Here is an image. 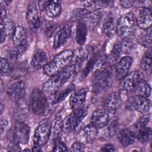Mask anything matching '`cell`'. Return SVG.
Here are the masks:
<instances>
[{"label":"cell","instance_id":"6da1fadb","mask_svg":"<svg viewBox=\"0 0 152 152\" xmlns=\"http://www.w3.org/2000/svg\"><path fill=\"white\" fill-rule=\"evenodd\" d=\"M77 72L75 66L68 65L61 71L51 76L43 85L42 91L46 96L54 95L70 77Z\"/></svg>","mask_w":152,"mask_h":152},{"label":"cell","instance_id":"7a4b0ae2","mask_svg":"<svg viewBox=\"0 0 152 152\" xmlns=\"http://www.w3.org/2000/svg\"><path fill=\"white\" fill-rule=\"evenodd\" d=\"M136 18L132 12L122 15L117 21L116 33L124 41H131L134 37Z\"/></svg>","mask_w":152,"mask_h":152},{"label":"cell","instance_id":"3957f363","mask_svg":"<svg viewBox=\"0 0 152 152\" xmlns=\"http://www.w3.org/2000/svg\"><path fill=\"white\" fill-rule=\"evenodd\" d=\"M107 66L105 61V62L101 63L100 66L94 72L92 88L94 93H100L110 86L112 78V72Z\"/></svg>","mask_w":152,"mask_h":152},{"label":"cell","instance_id":"277c9868","mask_svg":"<svg viewBox=\"0 0 152 152\" xmlns=\"http://www.w3.org/2000/svg\"><path fill=\"white\" fill-rule=\"evenodd\" d=\"M74 57L72 50H65L57 54L43 68L44 73L51 77L62 70L71 62Z\"/></svg>","mask_w":152,"mask_h":152},{"label":"cell","instance_id":"5b68a950","mask_svg":"<svg viewBox=\"0 0 152 152\" xmlns=\"http://www.w3.org/2000/svg\"><path fill=\"white\" fill-rule=\"evenodd\" d=\"M29 137L30 128L23 121H17L8 133V138L11 142L18 144H26L28 141Z\"/></svg>","mask_w":152,"mask_h":152},{"label":"cell","instance_id":"8992f818","mask_svg":"<svg viewBox=\"0 0 152 152\" xmlns=\"http://www.w3.org/2000/svg\"><path fill=\"white\" fill-rule=\"evenodd\" d=\"M87 114V109L84 106L73 110L71 115L63 121V129L67 132L74 131Z\"/></svg>","mask_w":152,"mask_h":152},{"label":"cell","instance_id":"52a82bcc","mask_svg":"<svg viewBox=\"0 0 152 152\" xmlns=\"http://www.w3.org/2000/svg\"><path fill=\"white\" fill-rule=\"evenodd\" d=\"M46 96L42 90L34 88L31 91L30 98V105L33 112L37 115L45 113L48 106Z\"/></svg>","mask_w":152,"mask_h":152},{"label":"cell","instance_id":"ba28073f","mask_svg":"<svg viewBox=\"0 0 152 152\" xmlns=\"http://www.w3.org/2000/svg\"><path fill=\"white\" fill-rule=\"evenodd\" d=\"M50 126L51 124L47 119L39 122L34 132V144L42 146L48 142L50 136Z\"/></svg>","mask_w":152,"mask_h":152},{"label":"cell","instance_id":"9c48e42d","mask_svg":"<svg viewBox=\"0 0 152 152\" xmlns=\"http://www.w3.org/2000/svg\"><path fill=\"white\" fill-rule=\"evenodd\" d=\"M144 79L143 74L140 70H134L128 73L120 81L119 88L126 92L132 91L139 83Z\"/></svg>","mask_w":152,"mask_h":152},{"label":"cell","instance_id":"30bf717a","mask_svg":"<svg viewBox=\"0 0 152 152\" xmlns=\"http://www.w3.org/2000/svg\"><path fill=\"white\" fill-rule=\"evenodd\" d=\"M127 106L131 109L137 110L142 114H146L151 108V101L148 97L135 94L129 99Z\"/></svg>","mask_w":152,"mask_h":152},{"label":"cell","instance_id":"8fae6325","mask_svg":"<svg viewBox=\"0 0 152 152\" xmlns=\"http://www.w3.org/2000/svg\"><path fill=\"white\" fill-rule=\"evenodd\" d=\"M9 98L14 102H18L24 98L26 94V84L21 80L12 83L7 88Z\"/></svg>","mask_w":152,"mask_h":152},{"label":"cell","instance_id":"7c38bea8","mask_svg":"<svg viewBox=\"0 0 152 152\" xmlns=\"http://www.w3.org/2000/svg\"><path fill=\"white\" fill-rule=\"evenodd\" d=\"M26 20L32 31H36L40 26V17L37 6L34 1H31L28 5L26 12Z\"/></svg>","mask_w":152,"mask_h":152},{"label":"cell","instance_id":"4fadbf2b","mask_svg":"<svg viewBox=\"0 0 152 152\" xmlns=\"http://www.w3.org/2000/svg\"><path fill=\"white\" fill-rule=\"evenodd\" d=\"M71 33V27L68 23L61 26L56 31L53 37V46L58 49L63 46L69 39Z\"/></svg>","mask_w":152,"mask_h":152},{"label":"cell","instance_id":"5bb4252c","mask_svg":"<svg viewBox=\"0 0 152 152\" xmlns=\"http://www.w3.org/2000/svg\"><path fill=\"white\" fill-rule=\"evenodd\" d=\"M121 99L118 93L113 92L106 96L103 102V109L108 113H115L120 106Z\"/></svg>","mask_w":152,"mask_h":152},{"label":"cell","instance_id":"9a60e30c","mask_svg":"<svg viewBox=\"0 0 152 152\" xmlns=\"http://www.w3.org/2000/svg\"><path fill=\"white\" fill-rule=\"evenodd\" d=\"M132 63L133 58L130 56H124L118 61L115 66V77L118 80H121L128 73Z\"/></svg>","mask_w":152,"mask_h":152},{"label":"cell","instance_id":"2e32d148","mask_svg":"<svg viewBox=\"0 0 152 152\" xmlns=\"http://www.w3.org/2000/svg\"><path fill=\"white\" fill-rule=\"evenodd\" d=\"M135 18L136 24L141 29L144 30L151 27L152 24L151 10L150 8H139Z\"/></svg>","mask_w":152,"mask_h":152},{"label":"cell","instance_id":"e0dca14e","mask_svg":"<svg viewBox=\"0 0 152 152\" xmlns=\"http://www.w3.org/2000/svg\"><path fill=\"white\" fill-rule=\"evenodd\" d=\"M39 4L40 9L45 11L46 15L50 18L58 16L62 11L61 4L58 1H39Z\"/></svg>","mask_w":152,"mask_h":152},{"label":"cell","instance_id":"ac0fdd59","mask_svg":"<svg viewBox=\"0 0 152 152\" xmlns=\"http://www.w3.org/2000/svg\"><path fill=\"white\" fill-rule=\"evenodd\" d=\"M91 124L97 128H103L107 126L110 119L109 113L104 109H97L91 115Z\"/></svg>","mask_w":152,"mask_h":152},{"label":"cell","instance_id":"d6986e66","mask_svg":"<svg viewBox=\"0 0 152 152\" xmlns=\"http://www.w3.org/2000/svg\"><path fill=\"white\" fill-rule=\"evenodd\" d=\"M87 90L86 88L79 89L74 91L70 97L69 104L72 110H75L81 107L84 103Z\"/></svg>","mask_w":152,"mask_h":152},{"label":"cell","instance_id":"ffe728a7","mask_svg":"<svg viewBox=\"0 0 152 152\" xmlns=\"http://www.w3.org/2000/svg\"><path fill=\"white\" fill-rule=\"evenodd\" d=\"M135 132L129 128H124L118 133V139L122 146L126 147L132 144L135 140Z\"/></svg>","mask_w":152,"mask_h":152},{"label":"cell","instance_id":"44dd1931","mask_svg":"<svg viewBox=\"0 0 152 152\" xmlns=\"http://www.w3.org/2000/svg\"><path fill=\"white\" fill-rule=\"evenodd\" d=\"M27 32L26 28L21 26L15 27L12 33V41L15 46L27 44Z\"/></svg>","mask_w":152,"mask_h":152},{"label":"cell","instance_id":"7402d4cb","mask_svg":"<svg viewBox=\"0 0 152 152\" xmlns=\"http://www.w3.org/2000/svg\"><path fill=\"white\" fill-rule=\"evenodd\" d=\"M122 47L123 43L122 41L118 40L115 42L109 55L106 60V64L108 66H113L118 62L123 50Z\"/></svg>","mask_w":152,"mask_h":152},{"label":"cell","instance_id":"603a6c76","mask_svg":"<svg viewBox=\"0 0 152 152\" xmlns=\"http://www.w3.org/2000/svg\"><path fill=\"white\" fill-rule=\"evenodd\" d=\"M29 112V105L24 98L17 102V105L14 111V116L17 121H22L27 116Z\"/></svg>","mask_w":152,"mask_h":152},{"label":"cell","instance_id":"cb8c5ba5","mask_svg":"<svg viewBox=\"0 0 152 152\" xmlns=\"http://www.w3.org/2000/svg\"><path fill=\"white\" fill-rule=\"evenodd\" d=\"M102 18V14L99 10H93L89 11L83 20V22L86 24L88 28L93 29L99 24Z\"/></svg>","mask_w":152,"mask_h":152},{"label":"cell","instance_id":"d4e9b609","mask_svg":"<svg viewBox=\"0 0 152 152\" xmlns=\"http://www.w3.org/2000/svg\"><path fill=\"white\" fill-rule=\"evenodd\" d=\"M117 21L115 17L112 15H108L102 25L103 33L108 37H111L116 32Z\"/></svg>","mask_w":152,"mask_h":152},{"label":"cell","instance_id":"484cf974","mask_svg":"<svg viewBox=\"0 0 152 152\" xmlns=\"http://www.w3.org/2000/svg\"><path fill=\"white\" fill-rule=\"evenodd\" d=\"M88 28L83 21L77 23L75 29V39L80 46H83L86 42Z\"/></svg>","mask_w":152,"mask_h":152},{"label":"cell","instance_id":"4316f807","mask_svg":"<svg viewBox=\"0 0 152 152\" xmlns=\"http://www.w3.org/2000/svg\"><path fill=\"white\" fill-rule=\"evenodd\" d=\"M48 63L47 55L43 51L36 52L31 61V66L36 69L44 68Z\"/></svg>","mask_w":152,"mask_h":152},{"label":"cell","instance_id":"83f0119b","mask_svg":"<svg viewBox=\"0 0 152 152\" xmlns=\"http://www.w3.org/2000/svg\"><path fill=\"white\" fill-rule=\"evenodd\" d=\"M14 23L11 20L5 19L1 21V42L3 43L6 38L14 30Z\"/></svg>","mask_w":152,"mask_h":152},{"label":"cell","instance_id":"f1b7e54d","mask_svg":"<svg viewBox=\"0 0 152 152\" xmlns=\"http://www.w3.org/2000/svg\"><path fill=\"white\" fill-rule=\"evenodd\" d=\"M97 129L91 124L86 126L82 131V135L84 140L88 143L93 142L97 136Z\"/></svg>","mask_w":152,"mask_h":152},{"label":"cell","instance_id":"f546056e","mask_svg":"<svg viewBox=\"0 0 152 152\" xmlns=\"http://www.w3.org/2000/svg\"><path fill=\"white\" fill-rule=\"evenodd\" d=\"M63 129V121L60 117H56L51 123L50 136L53 141L59 138V135Z\"/></svg>","mask_w":152,"mask_h":152},{"label":"cell","instance_id":"4dcf8cb0","mask_svg":"<svg viewBox=\"0 0 152 152\" xmlns=\"http://www.w3.org/2000/svg\"><path fill=\"white\" fill-rule=\"evenodd\" d=\"M134 91L135 95L148 97L151 94V87L149 84L143 79L139 83Z\"/></svg>","mask_w":152,"mask_h":152},{"label":"cell","instance_id":"1f68e13d","mask_svg":"<svg viewBox=\"0 0 152 152\" xmlns=\"http://www.w3.org/2000/svg\"><path fill=\"white\" fill-rule=\"evenodd\" d=\"M151 48H148L145 52L140 62V67L142 70L145 71L147 74H150L151 71Z\"/></svg>","mask_w":152,"mask_h":152},{"label":"cell","instance_id":"d6a6232c","mask_svg":"<svg viewBox=\"0 0 152 152\" xmlns=\"http://www.w3.org/2000/svg\"><path fill=\"white\" fill-rule=\"evenodd\" d=\"M75 88V85L74 84H71L67 87V88H66L62 91L59 92V93L56 92L54 95H53V99H52L53 100L52 102V105H55V104L62 102V100H64L65 99V97H66V96L69 93L74 91Z\"/></svg>","mask_w":152,"mask_h":152},{"label":"cell","instance_id":"836d02e7","mask_svg":"<svg viewBox=\"0 0 152 152\" xmlns=\"http://www.w3.org/2000/svg\"><path fill=\"white\" fill-rule=\"evenodd\" d=\"M138 43L142 46L151 48V27L144 30L137 39Z\"/></svg>","mask_w":152,"mask_h":152},{"label":"cell","instance_id":"e575fe53","mask_svg":"<svg viewBox=\"0 0 152 152\" xmlns=\"http://www.w3.org/2000/svg\"><path fill=\"white\" fill-rule=\"evenodd\" d=\"M137 138L138 141L142 143L145 144L148 142L151 138V129L150 127L145 126L140 128L137 130Z\"/></svg>","mask_w":152,"mask_h":152},{"label":"cell","instance_id":"d590c367","mask_svg":"<svg viewBox=\"0 0 152 152\" xmlns=\"http://www.w3.org/2000/svg\"><path fill=\"white\" fill-rule=\"evenodd\" d=\"M27 71L28 66L27 63L23 62L16 65L15 66L12 67L10 75L14 78H18L24 76L27 74Z\"/></svg>","mask_w":152,"mask_h":152},{"label":"cell","instance_id":"8d00e7d4","mask_svg":"<svg viewBox=\"0 0 152 152\" xmlns=\"http://www.w3.org/2000/svg\"><path fill=\"white\" fill-rule=\"evenodd\" d=\"M28 45L15 46L12 48L8 53V57L11 60H16L20 58L26 51Z\"/></svg>","mask_w":152,"mask_h":152},{"label":"cell","instance_id":"74e56055","mask_svg":"<svg viewBox=\"0 0 152 152\" xmlns=\"http://www.w3.org/2000/svg\"><path fill=\"white\" fill-rule=\"evenodd\" d=\"M89 12L86 8H78L74 10L71 15V20L73 21H83L86 16Z\"/></svg>","mask_w":152,"mask_h":152},{"label":"cell","instance_id":"f35d334b","mask_svg":"<svg viewBox=\"0 0 152 152\" xmlns=\"http://www.w3.org/2000/svg\"><path fill=\"white\" fill-rule=\"evenodd\" d=\"M97 56L96 55L93 56L90 59L89 61L87 62L86 65L85 66V68H84V69L82 71L81 73V77L83 78H85L87 77V75L88 74V73L90 72V70L93 68V66H94L95 63L97 61Z\"/></svg>","mask_w":152,"mask_h":152},{"label":"cell","instance_id":"ab89813d","mask_svg":"<svg viewBox=\"0 0 152 152\" xmlns=\"http://www.w3.org/2000/svg\"><path fill=\"white\" fill-rule=\"evenodd\" d=\"M0 67H1V74L2 75H10L12 71V67L9 63V62L5 58L1 57L0 61Z\"/></svg>","mask_w":152,"mask_h":152},{"label":"cell","instance_id":"60d3db41","mask_svg":"<svg viewBox=\"0 0 152 152\" xmlns=\"http://www.w3.org/2000/svg\"><path fill=\"white\" fill-rule=\"evenodd\" d=\"M150 118H151L150 115L147 114V113H146V115H145L142 117H141L135 125L136 131L140 128L148 126L147 125L150 121Z\"/></svg>","mask_w":152,"mask_h":152},{"label":"cell","instance_id":"b9f144b4","mask_svg":"<svg viewBox=\"0 0 152 152\" xmlns=\"http://www.w3.org/2000/svg\"><path fill=\"white\" fill-rule=\"evenodd\" d=\"M52 150L53 151H67V147L62 141L58 138L54 141V145Z\"/></svg>","mask_w":152,"mask_h":152},{"label":"cell","instance_id":"7bdbcfd3","mask_svg":"<svg viewBox=\"0 0 152 152\" xmlns=\"http://www.w3.org/2000/svg\"><path fill=\"white\" fill-rule=\"evenodd\" d=\"M44 24L43 30L45 33L48 36H50L55 30V24L53 22L49 21H46Z\"/></svg>","mask_w":152,"mask_h":152},{"label":"cell","instance_id":"ee69618b","mask_svg":"<svg viewBox=\"0 0 152 152\" xmlns=\"http://www.w3.org/2000/svg\"><path fill=\"white\" fill-rule=\"evenodd\" d=\"M71 150L74 152L84 151L85 150V145L80 141H76L71 145Z\"/></svg>","mask_w":152,"mask_h":152},{"label":"cell","instance_id":"f6af8a7d","mask_svg":"<svg viewBox=\"0 0 152 152\" xmlns=\"http://www.w3.org/2000/svg\"><path fill=\"white\" fill-rule=\"evenodd\" d=\"M8 151H18L21 150L20 147L18 144H17L14 142H11L9 145L8 146Z\"/></svg>","mask_w":152,"mask_h":152},{"label":"cell","instance_id":"bcb514c9","mask_svg":"<svg viewBox=\"0 0 152 152\" xmlns=\"http://www.w3.org/2000/svg\"><path fill=\"white\" fill-rule=\"evenodd\" d=\"M134 1H119L120 5L124 8H129L134 6Z\"/></svg>","mask_w":152,"mask_h":152},{"label":"cell","instance_id":"7dc6e473","mask_svg":"<svg viewBox=\"0 0 152 152\" xmlns=\"http://www.w3.org/2000/svg\"><path fill=\"white\" fill-rule=\"evenodd\" d=\"M94 5H96L98 8H105L108 6L109 4H110V1H94Z\"/></svg>","mask_w":152,"mask_h":152},{"label":"cell","instance_id":"c3c4849f","mask_svg":"<svg viewBox=\"0 0 152 152\" xmlns=\"http://www.w3.org/2000/svg\"><path fill=\"white\" fill-rule=\"evenodd\" d=\"M102 151H114L115 147L111 144H107L104 145L102 149L100 150Z\"/></svg>","mask_w":152,"mask_h":152},{"label":"cell","instance_id":"681fc988","mask_svg":"<svg viewBox=\"0 0 152 152\" xmlns=\"http://www.w3.org/2000/svg\"><path fill=\"white\" fill-rule=\"evenodd\" d=\"M8 121L5 119L2 118L1 120V132L3 134L8 126Z\"/></svg>","mask_w":152,"mask_h":152},{"label":"cell","instance_id":"f907efd6","mask_svg":"<svg viewBox=\"0 0 152 152\" xmlns=\"http://www.w3.org/2000/svg\"><path fill=\"white\" fill-rule=\"evenodd\" d=\"M11 2V1L9 0H5V1H1L0 4H1V8H3L7 7L8 5H9Z\"/></svg>","mask_w":152,"mask_h":152},{"label":"cell","instance_id":"816d5d0a","mask_svg":"<svg viewBox=\"0 0 152 152\" xmlns=\"http://www.w3.org/2000/svg\"><path fill=\"white\" fill-rule=\"evenodd\" d=\"M42 146L37 145V144H34V145L32 147V151H42L43 150L42 149Z\"/></svg>","mask_w":152,"mask_h":152},{"label":"cell","instance_id":"f5cc1de1","mask_svg":"<svg viewBox=\"0 0 152 152\" xmlns=\"http://www.w3.org/2000/svg\"><path fill=\"white\" fill-rule=\"evenodd\" d=\"M1 21H4L5 19V17H6V10L4 8H1Z\"/></svg>","mask_w":152,"mask_h":152},{"label":"cell","instance_id":"db71d44e","mask_svg":"<svg viewBox=\"0 0 152 152\" xmlns=\"http://www.w3.org/2000/svg\"><path fill=\"white\" fill-rule=\"evenodd\" d=\"M24 151H30L28 149H26V150H24Z\"/></svg>","mask_w":152,"mask_h":152}]
</instances>
